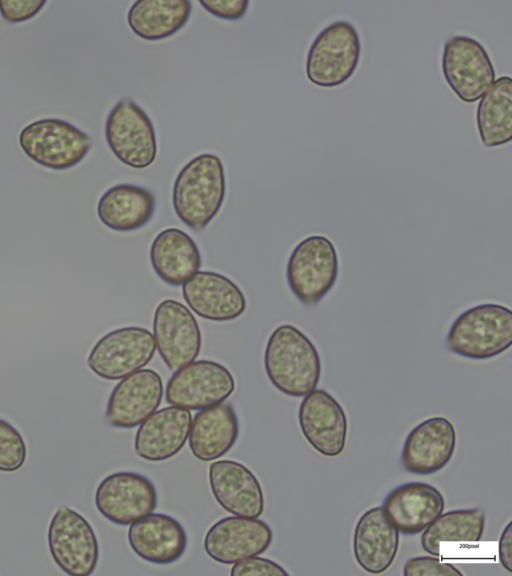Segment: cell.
<instances>
[{
  "label": "cell",
  "mask_w": 512,
  "mask_h": 576,
  "mask_svg": "<svg viewBox=\"0 0 512 576\" xmlns=\"http://www.w3.org/2000/svg\"><path fill=\"white\" fill-rule=\"evenodd\" d=\"M339 272L338 255L331 240L311 235L293 249L287 262L286 278L294 296L313 307L330 292Z\"/></svg>",
  "instance_id": "4"
},
{
  "label": "cell",
  "mask_w": 512,
  "mask_h": 576,
  "mask_svg": "<svg viewBox=\"0 0 512 576\" xmlns=\"http://www.w3.org/2000/svg\"><path fill=\"white\" fill-rule=\"evenodd\" d=\"M477 127L486 147L507 144L512 138V80L509 76L496 79L477 107Z\"/></svg>",
  "instance_id": "28"
},
{
  "label": "cell",
  "mask_w": 512,
  "mask_h": 576,
  "mask_svg": "<svg viewBox=\"0 0 512 576\" xmlns=\"http://www.w3.org/2000/svg\"><path fill=\"white\" fill-rule=\"evenodd\" d=\"M191 11L189 0H137L128 10L127 23L138 37L158 41L182 29Z\"/></svg>",
  "instance_id": "27"
},
{
  "label": "cell",
  "mask_w": 512,
  "mask_h": 576,
  "mask_svg": "<svg viewBox=\"0 0 512 576\" xmlns=\"http://www.w3.org/2000/svg\"><path fill=\"white\" fill-rule=\"evenodd\" d=\"M156 350L153 334L143 327L128 326L102 336L86 363L100 378L121 380L145 367Z\"/></svg>",
  "instance_id": "9"
},
{
  "label": "cell",
  "mask_w": 512,
  "mask_h": 576,
  "mask_svg": "<svg viewBox=\"0 0 512 576\" xmlns=\"http://www.w3.org/2000/svg\"><path fill=\"white\" fill-rule=\"evenodd\" d=\"M127 536L137 556L160 565L179 560L188 545L187 533L180 522L162 513H151L130 524Z\"/></svg>",
  "instance_id": "21"
},
{
  "label": "cell",
  "mask_w": 512,
  "mask_h": 576,
  "mask_svg": "<svg viewBox=\"0 0 512 576\" xmlns=\"http://www.w3.org/2000/svg\"><path fill=\"white\" fill-rule=\"evenodd\" d=\"M442 72L456 96L478 101L495 81V69L484 46L474 38L456 35L443 49Z\"/></svg>",
  "instance_id": "10"
},
{
  "label": "cell",
  "mask_w": 512,
  "mask_h": 576,
  "mask_svg": "<svg viewBox=\"0 0 512 576\" xmlns=\"http://www.w3.org/2000/svg\"><path fill=\"white\" fill-rule=\"evenodd\" d=\"M300 429L307 442L327 457L339 456L345 448L348 423L344 409L327 391L314 389L299 406Z\"/></svg>",
  "instance_id": "15"
},
{
  "label": "cell",
  "mask_w": 512,
  "mask_h": 576,
  "mask_svg": "<svg viewBox=\"0 0 512 576\" xmlns=\"http://www.w3.org/2000/svg\"><path fill=\"white\" fill-rule=\"evenodd\" d=\"M107 144L123 164L144 169L157 156L156 132L150 117L131 98L120 99L105 123Z\"/></svg>",
  "instance_id": "7"
},
{
  "label": "cell",
  "mask_w": 512,
  "mask_h": 576,
  "mask_svg": "<svg viewBox=\"0 0 512 576\" xmlns=\"http://www.w3.org/2000/svg\"><path fill=\"white\" fill-rule=\"evenodd\" d=\"M27 449L20 432L0 419V471L16 472L26 461Z\"/></svg>",
  "instance_id": "30"
},
{
  "label": "cell",
  "mask_w": 512,
  "mask_h": 576,
  "mask_svg": "<svg viewBox=\"0 0 512 576\" xmlns=\"http://www.w3.org/2000/svg\"><path fill=\"white\" fill-rule=\"evenodd\" d=\"M199 4L213 16L224 20H239L247 12L248 0H199Z\"/></svg>",
  "instance_id": "34"
},
{
  "label": "cell",
  "mask_w": 512,
  "mask_h": 576,
  "mask_svg": "<svg viewBox=\"0 0 512 576\" xmlns=\"http://www.w3.org/2000/svg\"><path fill=\"white\" fill-rule=\"evenodd\" d=\"M235 390V380L223 365L212 360L193 361L168 380L165 399L172 406L201 410L222 403Z\"/></svg>",
  "instance_id": "11"
},
{
  "label": "cell",
  "mask_w": 512,
  "mask_h": 576,
  "mask_svg": "<svg viewBox=\"0 0 512 576\" xmlns=\"http://www.w3.org/2000/svg\"><path fill=\"white\" fill-rule=\"evenodd\" d=\"M511 546H512V524L511 522H509L503 529L498 544L499 562L508 572H512Z\"/></svg>",
  "instance_id": "35"
},
{
  "label": "cell",
  "mask_w": 512,
  "mask_h": 576,
  "mask_svg": "<svg viewBox=\"0 0 512 576\" xmlns=\"http://www.w3.org/2000/svg\"><path fill=\"white\" fill-rule=\"evenodd\" d=\"M239 435L236 412L230 403H219L196 413L189 432V448L195 458L209 462L225 455Z\"/></svg>",
  "instance_id": "24"
},
{
  "label": "cell",
  "mask_w": 512,
  "mask_h": 576,
  "mask_svg": "<svg viewBox=\"0 0 512 576\" xmlns=\"http://www.w3.org/2000/svg\"><path fill=\"white\" fill-rule=\"evenodd\" d=\"M162 397L161 376L152 369H140L121 379L113 388L106 407L105 422L117 428L136 427L156 411Z\"/></svg>",
  "instance_id": "16"
},
{
  "label": "cell",
  "mask_w": 512,
  "mask_h": 576,
  "mask_svg": "<svg viewBox=\"0 0 512 576\" xmlns=\"http://www.w3.org/2000/svg\"><path fill=\"white\" fill-rule=\"evenodd\" d=\"M97 510L110 522L127 526L157 507V491L146 476L119 471L105 477L95 492Z\"/></svg>",
  "instance_id": "12"
},
{
  "label": "cell",
  "mask_w": 512,
  "mask_h": 576,
  "mask_svg": "<svg viewBox=\"0 0 512 576\" xmlns=\"http://www.w3.org/2000/svg\"><path fill=\"white\" fill-rule=\"evenodd\" d=\"M399 548V531L388 520L381 506L365 511L353 534V552L366 572L380 574L394 562Z\"/></svg>",
  "instance_id": "23"
},
{
  "label": "cell",
  "mask_w": 512,
  "mask_h": 576,
  "mask_svg": "<svg viewBox=\"0 0 512 576\" xmlns=\"http://www.w3.org/2000/svg\"><path fill=\"white\" fill-rule=\"evenodd\" d=\"M191 422L190 411L181 407L171 405L155 411L140 424L136 432V454L152 462L175 456L189 437Z\"/></svg>",
  "instance_id": "22"
},
{
  "label": "cell",
  "mask_w": 512,
  "mask_h": 576,
  "mask_svg": "<svg viewBox=\"0 0 512 576\" xmlns=\"http://www.w3.org/2000/svg\"><path fill=\"white\" fill-rule=\"evenodd\" d=\"M512 344V311L500 304L483 303L462 312L452 323L446 346L454 354L486 360Z\"/></svg>",
  "instance_id": "3"
},
{
  "label": "cell",
  "mask_w": 512,
  "mask_h": 576,
  "mask_svg": "<svg viewBox=\"0 0 512 576\" xmlns=\"http://www.w3.org/2000/svg\"><path fill=\"white\" fill-rule=\"evenodd\" d=\"M272 540L273 532L265 521L234 515L218 520L208 529L203 547L215 562L234 564L264 553Z\"/></svg>",
  "instance_id": "14"
},
{
  "label": "cell",
  "mask_w": 512,
  "mask_h": 576,
  "mask_svg": "<svg viewBox=\"0 0 512 576\" xmlns=\"http://www.w3.org/2000/svg\"><path fill=\"white\" fill-rule=\"evenodd\" d=\"M50 554L58 567L71 576H89L98 563L99 545L90 523L77 511L61 505L47 534Z\"/></svg>",
  "instance_id": "8"
},
{
  "label": "cell",
  "mask_w": 512,
  "mask_h": 576,
  "mask_svg": "<svg viewBox=\"0 0 512 576\" xmlns=\"http://www.w3.org/2000/svg\"><path fill=\"white\" fill-rule=\"evenodd\" d=\"M485 527V512L481 508L458 509L441 513L421 536L423 550L440 556L443 542H478Z\"/></svg>",
  "instance_id": "29"
},
{
  "label": "cell",
  "mask_w": 512,
  "mask_h": 576,
  "mask_svg": "<svg viewBox=\"0 0 512 576\" xmlns=\"http://www.w3.org/2000/svg\"><path fill=\"white\" fill-rule=\"evenodd\" d=\"M266 374L275 388L292 397L316 389L321 360L314 343L298 328L283 324L271 333L264 353Z\"/></svg>",
  "instance_id": "1"
},
{
  "label": "cell",
  "mask_w": 512,
  "mask_h": 576,
  "mask_svg": "<svg viewBox=\"0 0 512 576\" xmlns=\"http://www.w3.org/2000/svg\"><path fill=\"white\" fill-rule=\"evenodd\" d=\"M150 261L156 274L172 286L183 285L201 267L197 244L178 228H167L154 238Z\"/></svg>",
  "instance_id": "26"
},
{
  "label": "cell",
  "mask_w": 512,
  "mask_h": 576,
  "mask_svg": "<svg viewBox=\"0 0 512 576\" xmlns=\"http://www.w3.org/2000/svg\"><path fill=\"white\" fill-rule=\"evenodd\" d=\"M456 447V431L445 417L435 416L417 424L407 435L401 453L404 469L431 475L444 468Z\"/></svg>",
  "instance_id": "17"
},
{
  "label": "cell",
  "mask_w": 512,
  "mask_h": 576,
  "mask_svg": "<svg viewBox=\"0 0 512 576\" xmlns=\"http://www.w3.org/2000/svg\"><path fill=\"white\" fill-rule=\"evenodd\" d=\"M46 3L40 0H0V13L7 22L19 23L33 18Z\"/></svg>",
  "instance_id": "33"
},
{
  "label": "cell",
  "mask_w": 512,
  "mask_h": 576,
  "mask_svg": "<svg viewBox=\"0 0 512 576\" xmlns=\"http://www.w3.org/2000/svg\"><path fill=\"white\" fill-rule=\"evenodd\" d=\"M404 576H462L454 565L440 561L437 556L410 558L403 567Z\"/></svg>",
  "instance_id": "31"
},
{
  "label": "cell",
  "mask_w": 512,
  "mask_h": 576,
  "mask_svg": "<svg viewBox=\"0 0 512 576\" xmlns=\"http://www.w3.org/2000/svg\"><path fill=\"white\" fill-rule=\"evenodd\" d=\"M230 575L282 576L288 575V572L276 562L257 555L234 563Z\"/></svg>",
  "instance_id": "32"
},
{
  "label": "cell",
  "mask_w": 512,
  "mask_h": 576,
  "mask_svg": "<svg viewBox=\"0 0 512 576\" xmlns=\"http://www.w3.org/2000/svg\"><path fill=\"white\" fill-rule=\"evenodd\" d=\"M388 520L404 535L425 530L445 508L441 492L424 482H407L392 489L382 506Z\"/></svg>",
  "instance_id": "19"
},
{
  "label": "cell",
  "mask_w": 512,
  "mask_h": 576,
  "mask_svg": "<svg viewBox=\"0 0 512 576\" xmlns=\"http://www.w3.org/2000/svg\"><path fill=\"white\" fill-rule=\"evenodd\" d=\"M22 151L35 163L52 169L67 170L88 154L91 138L70 122L44 118L26 125L19 133Z\"/></svg>",
  "instance_id": "6"
},
{
  "label": "cell",
  "mask_w": 512,
  "mask_h": 576,
  "mask_svg": "<svg viewBox=\"0 0 512 576\" xmlns=\"http://www.w3.org/2000/svg\"><path fill=\"white\" fill-rule=\"evenodd\" d=\"M156 348L171 371L195 361L201 349V332L191 311L182 303L166 299L153 318Z\"/></svg>",
  "instance_id": "13"
},
{
  "label": "cell",
  "mask_w": 512,
  "mask_h": 576,
  "mask_svg": "<svg viewBox=\"0 0 512 576\" xmlns=\"http://www.w3.org/2000/svg\"><path fill=\"white\" fill-rule=\"evenodd\" d=\"M182 294L193 312L210 321H231L246 310L238 285L217 272L197 271L183 284Z\"/></svg>",
  "instance_id": "18"
},
{
  "label": "cell",
  "mask_w": 512,
  "mask_h": 576,
  "mask_svg": "<svg viewBox=\"0 0 512 576\" xmlns=\"http://www.w3.org/2000/svg\"><path fill=\"white\" fill-rule=\"evenodd\" d=\"M225 192V173L220 158L210 153L198 155L182 167L174 181V211L184 224L200 232L219 212Z\"/></svg>",
  "instance_id": "2"
},
{
  "label": "cell",
  "mask_w": 512,
  "mask_h": 576,
  "mask_svg": "<svg viewBox=\"0 0 512 576\" xmlns=\"http://www.w3.org/2000/svg\"><path fill=\"white\" fill-rule=\"evenodd\" d=\"M361 55V42L348 21H336L319 32L306 59L308 80L323 88L345 83L354 74Z\"/></svg>",
  "instance_id": "5"
},
{
  "label": "cell",
  "mask_w": 512,
  "mask_h": 576,
  "mask_svg": "<svg viewBox=\"0 0 512 576\" xmlns=\"http://www.w3.org/2000/svg\"><path fill=\"white\" fill-rule=\"evenodd\" d=\"M155 207V197L149 189L124 183L103 193L97 204V215L109 229L130 232L148 224Z\"/></svg>",
  "instance_id": "25"
},
{
  "label": "cell",
  "mask_w": 512,
  "mask_h": 576,
  "mask_svg": "<svg viewBox=\"0 0 512 576\" xmlns=\"http://www.w3.org/2000/svg\"><path fill=\"white\" fill-rule=\"evenodd\" d=\"M209 483L218 504L233 515L258 518L264 495L256 476L243 464L219 460L209 466Z\"/></svg>",
  "instance_id": "20"
}]
</instances>
